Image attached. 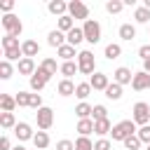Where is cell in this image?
Instances as JSON below:
<instances>
[{
  "instance_id": "1",
  "label": "cell",
  "mask_w": 150,
  "mask_h": 150,
  "mask_svg": "<svg viewBox=\"0 0 150 150\" xmlns=\"http://www.w3.org/2000/svg\"><path fill=\"white\" fill-rule=\"evenodd\" d=\"M138 129H136V122L134 120H122V122H117V124H112V131H110V136H112V141H127L129 136H134Z\"/></svg>"
},
{
  "instance_id": "2",
  "label": "cell",
  "mask_w": 150,
  "mask_h": 150,
  "mask_svg": "<svg viewBox=\"0 0 150 150\" xmlns=\"http://www.w3.org/2000/svg\"><path fill=\"white\" fill-rule=\"evenodd\" d=\"M77 68H80L82 75H89V77L96 73V61H94V54L89 49H82L77 54Z\"/></svg>"
},
{
  "instance_id": "3",
  "label": "cell",
  "mask_w": 150,
  "mask_h": 150,
  "mask_svg": "<svg viewBox=\"0 0 150 150\" xmlns=\"http://www.w3.org/2000/svg\"><path fill=\"white\" fill-rule=\"evenodd\" d=\"M131 120L138 124V127H145V124H150V105L145 103V101H138V103H134V108H131Z\"/></svg>"
},
{
  "instance_id": "4",
  "label": "cell",
  "mask_w": 150,
  "mask_h": 150,
  "mask_svg": "<svg viewBox=\"0 0 150 150\" xmlns=\"http://www.w3.org/2000/svg\"><path fill=\"white\" fill-rule=\"evenodd\" d=\"M0 23H2V28L7 30V35H14V38H19L21 30H23V23H21V19H19L16 14H5V16L0 19Z\"/></svg>"
},
{
  "instance_id": "5",
  "label": "cell",
  "mask_w": 150,
  "mask_h": 150,
  "mask_svg": "<svg viewBox=\"0 0 150 150\" xmlns=\"http://www.w3.org/2000/svg\"><path fill=\"white\" fill-rule=\"evenodd\" d=\"M82 30H84V40H87L89 45H96V42H101V23H98L96 19H89V21H84V23H82Z\"/></svg>"
},
{
  "instance_id": "6",
  "label": "cell",
  "mask_w": 150,
  "mask_h": 150,
  "mask_svg": "<svg viewBox=\"0 0 150 150\" xmlns=\"http://www.w3.org/2000/svg\"><path fill=\"white\" fill-rule=\"evenodd\" d=\"M35 122H38V129L40 131H49L52 129V124H54V110L52 108H40L38 112H35Z\"/></svg>"
},
{
  "instance_id": "7",
  "label": "cell",
  "mask_w": 150,
  "mask_h": 150,
  "mask_svg": "<svg viewBox=\"0 0 150 150\" xmlns=\"http://www.w3.org/2000/svg\"><path fill=\"white\" fill-rule=\"evenodd\" d=\"M49 80H52V75H49V73H47L45 68H40V66H38L35 75H33V77H28V82H30V89H33L35 94H40V91L45 89V84H47Z\"/></svg>"
},
{
  "instance_id": "8",
  "label": "cell",
  "mask_w": 150,
  "mask_h": 150,
  "mask_svg": "<svg viewBox=\"0 0 150 150\" xmlns=\"http://www.w3.org/2000/svg\"><path fill=\"white\" fill-rule=\"evenodd\" d=\"M68 14H70L73 19L89 21V7H87L82 0H70V2H68Z\"/></svg>"
},
{
  "instance_id": "9",
  "label": "cell",
  "mask_w": 150,
  "mask_h": 150,
  "mask_svg": "<svg viewBox=\"0 0 150 150\" xmlns=\"http://www.w3.org/2000/svg\"><path fill=\"white\" fill-rule=\"evenodd\" d=\"M131 89H134V91H145V89H150V75H148L145 70H138V73H134Z\"/></svg>"
},
{
  "instance_id": "10",
  "label": "cell",
  "mask_w": 150,
  "mask_h": 150,
  "mask_svg": "<svg viewBox=\"0 0 150 150\" xmlns=\"http://www.w3.org/2000/svg\"><path fill=\"white\" fill-rule=\"evenodd\" d=\"M131 80H134V73H131V68H127V66H120V68H115V73H112V82H117V84H131Z\"/></svg>"
},
{
  "instance_id": "11",
  "label": "cell",
  "mask_w": 150,
  "mask_h": 150,
  "mask_svg": "<svg viewBox=\"0 0 150 150\" xmlns=\"http://www.w3.org/2000/svg\"><path fill=\"white\" fill-rule=\"evenodd\" d=\"M89 84H91V89L94 91H105L108 89V84H110V80H108V75L105 73H94L91 77H89Z\"/></svg>"
},
{
  "instance_id": "12",
  "label": "cell",
  "mask_w": 150,
  "mask_h": 150,
  "mask_svg": "<svg viewBox=\"0 0 150 150\" xmlns=\"http://www.w3.org/2000/svg\"><path fill=\"white\" fill-rule=\"evenodd\" d=\"M14 136H16V141H33V127L28 124V122H19L16 127H14Z\"/></svg>"
},
{
  "instance_id": "13",
  "label": "cell",
  "mask_w": 150,
  "mask_h": 150,
  "mask_svg": "<svg viewBox=\"0 0 150 150\" xmlns=\"http://www.w3.org/2000/svg\"><path fill=\"white\" fill-rule=\"evenodd\" d=\"M47 9H49V14H54V16H66L68 14V2H63V0H49L47 2Z\"/></svg>"
},
{
  "instance_id": "14",
  "label": "cell",
  "mask_w": 150,
  "mask_h": 150,
  "mask_svg": "<svg viewBox=\"0 0 150 150\" xmlns=\"http://www.w3.org/2000/svg\"><path fill=\"white\" fill-rule=\"evenodd\" d=\"M16 70H19V75H28V77H33L35 70H38V66H35L33 59H26V56H23V59L16 63Z\"/></svg>"
},
{
  "instance_id": "15",
  "label": "cell",
  "mask_w": 150,
  "mask_h": 150,
  "mask_svg": "<svg viewBox=\"0 0 150 150\" xmlns=\"http://www.w3.org/2000/svg\"><path fill=\"white\" fill-rule=\"evenodd\" d=\"M47 45H49V47H56V49L63 47V45H66V33H61L59 28L49 30V33H47Z\"/></svg>"
},
{
  "instance_id": "16",
  "label": "cell",
  "mask_w": 150,
  "mask_h": 150,
  "mask_svg": "<svg viewBox=\"0 0 150 150\" xmlns=\"http://www.w3.org/2000/svg\"><path fill=\"white\" fill-rule=\"evenodd\" d=\"M66 42L73 45V47L82 45V42H84V30H82V26H75L70 33H66Z\"/></svg>"
},
{
  "instance_id": "17",
  "label": "cell",
  "mask_w": 150,
  "mask_h": 150,
  "mask_svg": "<svg viewBox=\"0 0 150 150\" xmlns=\"http://www.w3.org/2000/svg\"><path fill=\"white\" fill-rule=\"evenodd\" d=\"M21 52H23V56H26V59H33V56H38L40 45H38L35 40H23V42H21Z\"/></svg>"
},
{
  "instance_id": "18",
  "label": "cell",
  "mask_w": 150,
  "mask_h": 150,
  "mask_svg": "<svg viewBox=\"0 0 150 150\" xmlns=\"http://www.w3.org/2000/svg\"><path fill=\"white\" fill-rule=\"evenodd\" d=\"M59 73L63 75V80H70L75 73H80L77 61H63V63H61V68H59Z\"/></svg>"
},
{
  "instance_id": "19",
  "label": "cell",
  "mask_w": 150,
  "mask_h": 150,
  "mask_svg": "<svg viewBox=\"0 0 150 150\" xmlns=\"http://www.w3.org/2000/svg\"><path fill=\"white\" fill-rule=\"evenodd\" d=\"M91 112H94V105H89L87 101H80L75 105V115L77 120H91Z\"/></svg>"
},
{
  "instance_id": "20",
  "label": "cell",
  "mask_w": 150,
  "mask_h": 150,
  "mask_svg": "<svg viewBox=\"0 0 150 150\" xmlns=\"http://www.w3.org/2000/svg\"><path fill=\"white\" fill-rule=\"evenodd\" d=\"M110 131H112V124H110V120H98V122H94V134H96L98 138H105Z\"/></svg>"
},
{
  "instance_id": "21",
  "label": "cell",
  "mask_w": 150,
  "mask_h": 150,
  "mask_svg": "<svg viewBox=\"0 0 150 150\" xmlns=\"http://www.w3.org/2000/svg\"><path fill=\"white\" fill-rule=\"evenodd\" d=\"M49 143H52V138H49L47 131H35V136H33L35 150H45V148H49Z\"/></svg>"
},
{
  "instance_id": "22",
  "label": "cell",
  "mask_w": 150,
  "mask_h": 150,
  "mask_svg": "<svg viewBox=\"0 0 150 150\" xmlns=\"http://www.w3.org/2000/svg\"><path fill=\"white\" fill-rule=\"evenodd\" d=\"M117 33H120V38H122L124 42H131V40L136 38V26H134V23H122Z\"/></svg>"
},
{
  "instance_id": "23",
  "label": "cell",
  "mask_w": 150,
  "mask_h": 150,
  "mask_svg": "<svg viewBox=\"0 0 150 150\" xmlns=\"http://www.w3.org/2000/svg\"><path fill=\"white\" fill-rule=\"evenodd\" d=\"M103 56H105L108 61H112V59H120V56H122V45H117V42H110V45H105V49H103Z\"/></svg>"
},
{
  "instance_id": "24",
  "label": "cell",
  "mask_w": 150,
  "mask_h": 150,
  "mask_svg": "<svg viewBox=\"0 0 150 150\" xmlns=\"http://www.w3.org/2000/svg\"><path fill=\"white\" fill-rule=\"evenodd\" d=\"M75 87L77 84H73V80H61L56 84V91H59V96H73L75 94Z\"/></svg>"
},
{
  "instance_id": "25",
  "label": "cell",
  "mask_w": 150,
  "mask_h": 150,
  "mask_svg": "<svg viewBox=\"0 0 150 150\" xmlns=\"http://www.w3.org/2000/svg\"><path fill=\"white\" fill-rule=\"evenodd\" d=\"M56 28H59L61 33H70V30L75 28V19H73L70 14H66V16H61V19L56 21Z\"/></svg>"
},
{
  "instance_id": "26",
  "label": "cell",
  "mask_w": 150,
  "mask_h": 150,
  "mask_svg": "<svg viewBox=\"0 0 150 150\" xmlns=\"http://www.w3.org/2000/svg\"><path fill=\"white\" fill-rule=\"evenodd\" d=\"M56 54H59V56H61V59H63V61H73V56H75V59H77V54H80V52H75V47H73V45H68V42H66V45H63V47H59V49H56Z\"/></svg>"
},
{
  "instance_id": "27",
  "label": "cell",
  "mask_w": 150,
  "mask_h": 150,
  "mask_svg": "<svg viewBox=\"0 0 150 150\" xmlns=\"http://www.w3.org/2000/svg\"><path fill=\"white\" fill-rule=\"evenodd\" d=\"M103 94H105V98H110V101H120V98H122V84L110 82V84H108V89H105Z\"/></svg>"
},
{
  "instance_id": "28",
  "label": "cell",
  "mask_w": 150,
  "mask_h": 150,
  "mask_svg": "<svg viewBox=\"0 0 150 150\" xmlns=\"http://www.w3.org/2000/svg\"><path fill=\"white\" fill-rule=\"evenodd\" d=\"M0 108H2V112H14V108H16V98L9 96V94H0Z\"/></svg>"
},
{
  "instance_id": "29",
  "label": "cell",
  "mask_w": 150,
  "mask_h": 150,
  "mask_svg": "<svg viewBox=\"0 0 150 150\" xmlns=\"http://www.w3.org/2000/svg\"><path fill=\"white\" fill-rule=\"evenodd\" d=\"M75 131H77L80 136H89V134H94V120H77Z\"/></svg>"
},
{
  "instance_id": "30",
  "label": "cell",
  "mask_w": 150,
  "mask_h": 150,
  "mask_svg": "<svg viewBox=\"0 0 150 150\" xmlns=\"http://www.w3.org/2000/svg\"><path fill=\"white\" fill-rule=\"evenodd\" d=\"M19 122H16V117H14V112H0V127L2 129H14Z\"/></svg>"
},
{
  "instance_id": "31",
  "label": "cell",
  "mask_w": 150,
  "mask_h": 150,
  "mask_svg": "<svg viewBox=\"0 0 150 150\" xmlns=\"http://www.w3.org/2000/svg\"><path fill=\"white\" fill-rule=\"evenodd\" d=\"M89 94H91V84H89V82H77V87H75V96H77L80 101H87Z\"/></svg>"
},
{
  "instance_id": "32",
  "label": "cell",
  "mask_w": 150,
  "mask_h": 150,
  "mask_svg": "<svg viewBox=\"0 0 150 150\" xmlns=\"http://www.w3.org/2000/svg\"><path fill=\"white\" fill-rule=\"evenodd\" d=\"M134 19H136V23H150V9L148 7H136V12H134Z\"/></svg>"
},
{
  "instance_id": "33",
  "label": "cell",
  "mask_w": 150,
  "mask_h": 150,
  "mask_svg": "<svg viewBox=\"0 0 150 150\" xmlns=\"http://www.w3.org/2000/svg\"><path fill=\"white\" fill-rule=\"evenodd\" d=\"M124 9V0H108L105 2V12L108 14H120Z\"/></svg>"
},
{
  "instance_id": "34",
  "label": "cell",
  "mask_w": 150,
  "mask_h": 150,
  "mask_svg": "<svg viewBox=\"0 0 150 150\" xmlns=\"http://www.w3.org/2000/svg\"><path fill=\"white\" fill-rule=\"evenodd\" d=\"M91 120H94V122L108 120V108H105L103 103H96V105H94V112H91Z\"/></svg>"
},
{
  "instance_id": "35",
  "label": "cell",
  "mask_w": 150,
  "mask_h": 150,
  "mask_svg": "<svg viewBox=\"0 0 150 150\" xmlns=\"http://www.w3.org/2000/svg\"><path fill=\"white\" fill-rule=\"evenodd\" d=\"M21 59H23L21 47H16V49H5V61H9V63H12V61H16V63H19Z\"/></svg>"
},
{
  "instance_id": "36",
  "label": "cell",
  "mask_w": 150,
  "mask_h": 150,
  "mask_svg": "<svg viewBox=\"0 0 150 150\" xmlns=\"http://www.w3.org/2000/svg\"><path fill=\"white\" fill-rule=\"evenodd\" d=\"M75 150H94V141L89 136H80L75 141Z\"/></svg>"
},
{
  "instance_id": "37",
  "label": "cell",
  "mask_w": 150,
  "mask_h": 150,
  "mask_svg": "<svg viewBox=\"0 0 150 150\" xmlns=\"http://www.w3.org/2000/svg\"><path fill=\"white\" fill-rule=\"evenodd\" d=\"M16 47H21V45H19V38L5 33V38H2V52H5V49H16Z\"/></svg>"
},
{
  "instance_id": "38",
  "label": "cell",
  "mask_w": 150,
  "mask_h": 150,
  "mask_svg": "<svg viewBox=\"0 0 150 150\" xmlns=\"http://www.w3.org/2000/svg\"><path fill=\"white\" fill-rule=\"evenodd\" d=\"M40 68H45L49 75H56V70H59L61 66H56V61H54V59H42V61H40Z\"/></svg>"
},
{
  "instance_id": "39",
  "label": "cell",
  "mask_w": 150,
  "mask_h": 150,
  "mask_svg": "<svg viewBox=\"0 0 150 150\" xmlns=\"http://www.w3.org/2000/svg\"><path fill=\"white\" fill-rule=\"evenodd\" d=\"M12 73H14L12 63L2 59V61H0V80H9V77H12Z\"/></svg>"
},
{
  "instance_id": "40",
  "label": "cell",
  "mask_w": 150,
  "mask_h": 150,
  "mask_svg": "<svg viewBox=\"0 0 150 150\" xmlns=\"http://www.w3.org/2000/svg\"><path fill=\"white\" fill-rule=\"evenodd\" d=\"M14 98H16L19 108H30V91H19Z\"/></svg>"
},
{
  "instance_id": "41",
  "label": "cell",
  "mask_w": 150,
  "mask_h": 150,
  "mask_svg": "<svg viewBox=\"0 0 150 150\" xmlns=\"http://www.w3.org/2000/svg\"><path fill=\"white\" fill-rule=\"evenodd\" d=\"M141 145H143V143H141V138H138L136 134H134V136H129V138L124 141V148H127V150H138Z\"/></svg>"
},
{
  "instance_id": "42",
  "label": "cell",
  "mask_w": 150,
  "mask_h": 150,
  "mask_svg": "<svg viewBox=\"0 0 150 150\" xmlns=\"http://www.w3.org/2000/svg\"><path fill=\"white\" fill-rule=\"evenodd\" d=\"M136 136L141 138V143H145V145H150V124H145V127H141V129L136 131Z\"/></svg>"
},
{
  "instance_id": "43",
  "label": "cell",
  "mask_w": 150,
  "mask_h": 150,
  "mask_svg": "<svg viewBox=\"0 0 150 150\" xmlns=\"http://www.w3.org/2000/svg\"><path fill=\"white\" fill-rule=\"evenodd\" d=\"M110 148H112L110 138H98V141H94V150H110Z\"/></svg>"
},
{
  "instance_id": "44",
  "label": "cell",
  "mask_w": 150,
  "mask_h": 150,
  "mask_svg": "<svg viewBox=\"0 0 150 150\" xmlns=\"http://www.w3.org/2000/svg\"><path fill=\"white\" fill-rule=\"evenodd\" d=\"M30 108H33L35 112H38L40 108H45V105H42V96H40V94H30Z\"/></svg>"
},
{
  "instance_id": "45",
  "label": "cell",
  "mask_w": 150,
  "mask_h": 150,
  "mask_svg": "<svg viewBox=\"0 0 150 150\" xmlns=\"http://www.w3.org/2000/svg\"><path fill=\"white\" fill-rule=\"evenodd\" d=\"M56 150H75V143L68 141V138H61V141L56 143Z\"/></svg>"
},
{
  "instance_id": "46",
  "label": "cell",
  "mask_w": 150,
  "mask_h": 150,
  "mask_svg": "<svg viewBox=\"0 0 150 150\" xmlns=\"http://www.w3.org/2000/svg\"><path fill=\"white\" fill-rule=\"evenodd\" d=\"M138 56H141L143 61H150V45H141V47H138Z\"/></svg>"
},
{
  "instance_id": "47",
  "label": "cell",
  "mask_w": 150,
  "mask_h": 150,
  "mask_svg": "<svg viewBox=\"0 0 150 150\" xmlns=\"http://www.w3.org/2000/svg\"><path fill=\"white\" fill-rule=\"evenodd\" d=\"M0 9H2L5 14H12V9H14V0H2V2H0Z\"/></svg>"
},
{
  "instance_id": "48",
  "label": "cell",
  "mask_w": 150,
  "mask_h": 150,
  "mask_svg": "<svg viewBox=\"0 0 150 150\" xmlns=\"http://www.w3.org/2000/svg\"><path fill=\"white\" fill-rule=\"evenodd\" d=\"M0 150H12V141H9L7 136L0 138Z\"/></svg>"
},
{
  "instance_id": "49",
  "label": "cell",
  "mask_w": 150,
  "mask_h": 150,
  "mask_svg": "<svg viewBox=\"0 0 150 150\" xmlns=\"http://www.w3.org/2000/svg\"><path fill=\"white\" fill-rule=\"evenodd\" d=\"M143 70H145V73L150 75V61H143Z\"/></svg>"
},
{
  "instance_id": "50",
  "label": "cell",
  "mask_w": 150,
  "mask_h": 150,
  "mask_svg": "<svg viewBox=\"0 0 150 150\" xmlns=\"http://www.w3.org/2000/svg\"><path fill=\"white\" fill-rule=\"evenodd\" d=\"M12 150H26V148H23V145H14Z\"/></svg>"
},
{
  "instance_id": "51",
  "label": "cell",
  "mask_w": 150,
  "mask_h": 150,
  "mask_svg": "<svg viewBox=\"0 0 150 150\" xmlns=\"http://www.w3.org/2000/svg\"><path fill=\"white\" fill-rule=\"evenodd\" d=\"M143 7H148V9H150V0H145V2H143Z\"/></svg>"
},
{
  "instance_id": "52",
  "label": "cell",
  "mask_w": 150,
  "mask_h": 150,
  "mask_svg": "<svg viewBox=\"0 0 150 150\" xmlns=\"http://www.w3.org/2000/svg\"><path fill=\"white\" fill-rule=\"evenodd\" d=\"M145 150H150V145H145Z\"/></svg>"
}]
</instances>
